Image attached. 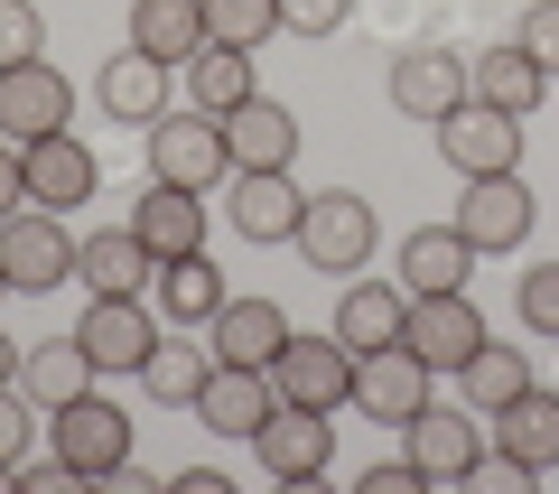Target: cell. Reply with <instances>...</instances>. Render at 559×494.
I'll use <instances>...</instances> for the list:
<instances>
[{
  "mask_svg": "<svg viewBox=\"0 0 559 494\" xmlns=\"http://www.w3.org/2000/svg\"><path fill=\"white\" fill-rule=\"evenodd\" d=\"M150 178L215 197V187L234 178V140H224V121L197 113V103H187V113H159V121H150Z\"/></svg>",
  "mask_w": 559,
  "mask_h": 494,
  "instance_id": "6da1fadb",
  "label": "cell"
},
{
  "mask_svg": "<svg viewBox=\"0 0 559 494\" xmlns=\"http://www.w3.org/2000/svg\"><path fill=\"white\" fill-rule=\"evenodd\" d=\"M401 438H411V467L429 475V485H476L485 411H466V401H419V411L401 420Z\"/></svg>",
  "mask_w": 559,
  "mask_h": 494,
  "instance_id": "7a4b0ae2",
  "label": "cell"
},
{
  "mask_svg": "<svg viewBox=\"0 0 559 494\" xmlns=\"http://www.w3.org/2000/svg\"><path fill=\"white\" fill-rule=\"evenodd\" d=\"M0 271H10V290H20V298L66 290V280H75V234H66V215H47V205L0 215Z\"/></svg>",
  "mask_w": 559,
  "mask_h": 494,
  "instance_id": "3957f363",
  "label": "cell"
},
{
  "mask_svg": "<svg viewBox=\"0 0 559 494\" xmlns=\"http://www.w3.org/2000/svg\"><path fill=\"white\" fill-rule=\"evenodd\" d=\"M373 243H382V224H373V205L355 197V187H326V197H308V215H299V261L308 271H364L373 261Z\"/></svg>",
  "mask_w": 559,
  "mask_h": 494,
  "instance_id": "277c9868",
  "label": "cell"
},
{
  "mask_svg": "<svg viewBox=\"0 0 559 494\" xmlns=\"http://www.w3.org/2000/svg\"><path fill=\"white\" fill-rule=\"evenodd\" d=\"M47 448H57L84 485H103V475L131 457V411H121V401H103V392H75L66 411H47Z\"/></svg>",
  "mask_w": 559,
  "mask_h": 494,
  "instance_id": "5b68a950",
  "label": "cell"
},
{
  "mask_svg": "<svg viewBox=\"0 0 559 494\" xmlns=\"http://www.w3.org/2000/svg\"><path fill=\"white\" fill-rule=\"evenodd\" d=\"M485 337H495V327H485V308H476L466 290H429V298H411V327H401V345H411L429 374H448V383L476 364Z\"/></svg>",
  "mask_w": 559,
  "mask_h": 494,
  "instance_id": "8992f818",
  "label": "cell"
},
{
  "mask_svg": "<svg viewBox=\"0 0 559 494\" xmlns=\"http://www.w3.org/2000/svg\"><path fill=\"white\" fill-rule=\"evenodd\" d=\"M252 457H261V475H280V485H318V475L336 467V411L280 401V411L252 430Z\"/></svg>",
  "mask_w": 559,
  "mask_h": 494,
  "instance_id": "52a82bcc",
  "label": "cell"
},
{
  "mask_svg": "<svg viewBox=\"0 0 559 494\" xmlns=\"http://www.w3.org/2000/svg\"><path fill=\"white\" fill-rule=\"evenodd\" d=\"M271 383H280V401H299V411H345V401H355V345H345L336 327H326V337H299V327H289Z\"/></svg>",
  "mask_w": 559,
  "mask_h": 494,
  "instance_id": "ba28073f",
  "label": "cell"
},
{
  "mask_svg": "<svg viewBox=\"0 0 559 494\" xmlns=\"http://www.w3.org/2000/svg\"><path fill=\"white\" fill-rule=\"evenodd\" d=\"M448 224H457L476 252H522L532 224H540V197L522 187V168H503V178H466V197H457Z\"/></svg>",
  "mask_w": 559,
  "mask_h": 494,
  "instance_id": "9c48e42d",
  "label": "cell"
},
{
  "mask_svg": "<svg viewBox=\"0 0 559 494\" xmlns=\"http://www.w3.org/2000/svg\"><path fill=\"white\" fill-rule=\"evenodd\" d=\"M75 121V84H66L57 57H28V66H0V140H47Z\"/></svg>",
  "mask_w": 559,
  "mask_h": 494,
  "instance_id": "30bf717a",
  "label": "cell"
},
{
  "mask_svg": "<svg viewBox=\"0 0 559 494\" xmlns=\"http://www.w3.org/2000/svg\"><path fill=\"white\" fill-rule=\"evenodd\" d=\"M429 131H439V158L457 168V178H503V168H522V121L495 113V103H476V94H466L448 121H429Z\"/></svg>",
  "mask_w": 559,
  "mask_h": 494,
  "instance_id": "8fae6325",
  "label": "cell"
},
{
  "mask_svg": "<svg viewBox=\"0 0 559 494\" xmlns=\"http://www.w3.org/2000/svg\"><path fill=\"white\" fill-rule=\"evenodd\" d=\"M75 337H84V355H94V374H140L150 364V345H159V308L150 298H84V317H75Z\"/></svg>",
  "mask_w": 559,
  "mask_h": 494,
  "instance_id": "7c38bea8",
  "label": "cell"
},
{
  "mask_svg": "<svg viewBox=\"0 0 559 494\" xmlns=\"http://www.w3.org/2000/svg\"><path fill=\"white\" fill-rule=\"evenodd\" d=\"M466 94H476V84H466L457 47H401L392 57V113L401 121H448Z\"/></svg>",
  "mask_w": 559,
  "mask_h": 494,
  "instance_id": "4fadbf2b",
  "label": "cell"
},
{
  "mask_svg": "<svg viewBox=\"0 0 559 494\" xmlns=\"http://www.w3.org/2000/svg\"><path fill=\"white\" fill-rule=\"evenodd\" d=\"M20 158H28V205H47V215H75V205L103 187V158L75 140V121L47 131V140H28Z\"/></svg>",
  "mask_w": 559,
  "mask_h": 494,
  "instance_id": "5bb4252c",
  "label": "cell"
},
{
  "mask_svg": "<svg viewBox=\"0 0 559 494\" xmlns=\"http://www.w3.org/2000/svg\"><path fill=\"white\" fill-rule=\"evenodd\" d=\"M429 364L411 355V345H373V355H355V411L364 420H382V430H401V420L429 401Z\"/></svg>",
  "mask_w": 559,
  "mask_h": 494,
  "instance_id": "9a60e30c",
  "label": "cell"
},
{
  "mask_svg": "<svg viewBox=\"0 0 559 494\" xmlns=\"http://www.w3.org/2000/svg\"><path fill=\"white\" fill-rule=\"evenodd\" d=\"M205 345H215V364H252V374H271L280 345H289V308H280V298H224V308L205 317Z\"/></svg>",
  "mask_w": 559,
  "mask_h": 494,
  "instance_id": "2e32d148",
  "label": "cell"
},
{
  "mask_svg": "<svg viewBox=\"0 0 559 494\" xmlns=\"http://www.w3.org/2000/svg\"><path fill=\"white\" fill-rule=\"evenodd\" d=\"M187 411H197L215 438H242V448H252V430L280 411V383L252 374V364H215V374H205V392L187 401Z\"/></svg>",
  "mask_w": 559,
  "mask_h": 494,
  "instance_id": "e0dca14e",
  "label": "cell"
},
{
  "mask_svg": "<svg viewBox=\"0 0 559 494\" xmlns=\"http://www.w3.org/2000/svg\"><path fill=\"white\" fill-rule=\"evenodd\" d=\"M94 103H103V121H150L168 113V66L150 57V47H112V57L94 66Z\"/></svg>",
  "mask_w": 559,
  "mask_h": 494,
  "instance_id": "ac0fdd59",
  "label": "cell"
},
{
  "mask_svg": "<svg viewBox=\"0 0 559 494\" xmlns=\"http://www.w3.org/2000/svg\"><path fill=\"white\" fill-rule=\"evenodd\" d=\"M308 197L289 187V168H234V234L242 243H299Z\"/></svg>",
  "mask_w": 559,
  "mask_h": 494,
  "instance_id": "d6986e66",
  "label": "cell"
},
{
  "mask_svg": "<svg viewBox=\"0 0 559 494\" xmlns=\"http://www.w3.org/2000/svg\"><path fill=\"white\" fill-rule=\"evenodd\" d=\"M150 271H159V252L140 243V224H112V234L75 243V280L103 290V298H150Z\"/></svg>",
  "mask_w": 559,
  "mask_h": 494,
  "instance_id": "ffe728a7",
  "label": "cell"
},
{
  "mask_svg": "<svg viewBox=\"0 0 559 494\" xmlns=\"http://www.w3.org/2000/svg\"><path fill=\"white\" fill-rule=\"evenodd\" d=\"M224 298H234V290H224V271L205 252H178V261L150 271V308H159V327H197V337H205V317H215Z\"/></svg>",
  "mask_w": 559,
  "mask_h": 494,
  "instance_id": "44dd1931",
  "label": "cell"
},
{
  "mask_svg": "<svg viewBox=\"0 0 559 494\" xmlns=\"http://www.w3.org/2000/svg\"><path fill=\"white\" fill-rule=\"evenodd\" d=\"M476 243L457 234V224H411L401 234V290L411 298H429V290H466V271H476Z\"/></svg>",
  "mask_w": 559,
  "mask_h": 494,
  "instance_id": "7402d4cb",
  "label": "cell"
},
{
  "mask_svg": "<svg viewBox=\"0 0 559 494\" xmlns=\"http://www.w3.org/2000/svg\"><path fill=\"white\" fill-rule=\"evenodd\" d=\"M224 140H234V168H289V158H299V113L271 103V94H252V103L224 113Z\"/></svg>",
  "mask_w": 559,
  "mask_h": 494,
  "instance_id": "603a6c76",
  "label": "cell"
},
{
  "mask_svg": "<svg viewBox=\"0 0 559 494\" xmlns=\"http://www.w3.org/2000/svg\"><path fill=\"white\" fill-rule=\"evenodd\" d=\"M401 327H411V290H401V280H345V298H336V337L355 345V355L401 345Z\"/></svg>",
  "mask_w": 559,
  "mask_h": 494,
  "instance_id": "cb8c5ba5",
  "label": "cell"
},
{
  "mask_svg": "<svg viewBox=\"0 0 559 494\" xmlns=\"http://www.w3.org/2000/svg\"><path fill=\"white\" fill-rule=\"evenodd\" d=\"M131 224H140V243H150L159 261L205 252V197H197V187H168V178H150V197L131 205Z\"/></svg>",
  "mask_w": 559,
  "mask_h": 494,
  "instance_id": "d4e9b609",
  "label": "cell"
},
{
  "mask_svg": "<svg viewBox=\"0 0 559 494\" xmlns=\"http://www.w3.org/2000/svg\"><path fill=\"white\" fill-rule=\"evenodd\" d=\"M466 84H476V103H495V113L522 121V113H540V94H550V66L513 38V47H485V57L466 66Z\"/></svg>",
  "mask_w": 559,
  "mask_h": 494,
  "instance_id": "484cf974",
  "label": "cell"
},
{
  "mask_svg": "<svg viewBox=\"0 0 559 494\" xmlns=\"http://www.w3.org/2000/svg\"><path fill=\"white\" fill-rule=\"evenodd\" d=\"M485 430H495V448H503V457H522L532 475H550V467H559V392H540V383H532L522 401H503Z\"/></svg>",
  "mask_w": 559,
  "mask_h": 494,
  "instance_id": "4316f807",
  "label": "cell"
},
{
  "mask_svg": "<svg viewBox=\"0 0 559 494\" xmlns=\"http://www.w3.org/2000/svg\"><path fill=\"white\" fill-rule=\"evenodd\" d=\"M205 374H215V345H205L197 327H159V345H150V364H140L150 401H168V411H187V401L205 392Z\"/></svg>",
  "mask_w": 559,
  "mask_h": 494,
  "instance_id": "83f0119b",
  "label": "cell"
},
{
  "mask_svg": "<svg viewBox=\"0 0 559 494\" xmlns=\"http://www.w3.org/2000/svg\"><path fill=\"white\" fill-rule=\"evenodd\" d=\"M20 392L38 401V411H66L75 392H94V355H84V337H75V327L20 355Z\"/></svg>",
  "mask_w": 559,
  "mask_h": 494,
  "instance_id": "f1b7e54d",
  "label": "cell"
},
{
  "mask_svg": "<svg viewBox=\"0 0 559 494\" xmlns=\"http://www.w3.org/2000/svg\"><path fill=\"white\" fill-rule=\"evenodd\" d=\"M261 94V75H252V47H224V38H205L197 57H187V103L197 113H234V103H252Z\"/></svg>",
  "mask_w": 559,
  "mask_h": 494,
  "instance_id": "f546056e",
  "label": "cell"
},
{
  "mask_svg": "<svg viewBox=\"0 0 559 494\" xmlns=\"http://www.w3.org/2000/svg\"><path fill=\"white\" fill-rule=\"evenodd\" d=\"M131 47H150L159 66H187L205 47V0H131Z\"/></svg>",
  "mask_w": 559,
  "mask_h": 494,
  "instance_id": "4dcf8cb0",
  "label": "cell"
},
{
  "mask_svg": "<svg viewBox=\"0 0 559 494\" xmlns=\"http://www.w3.org/2000/svg\"><path fill=\"white\" fill-rule=\"evenodd\" d=\"M457 392H466V411H485V420H495L503 401H522V392H532V364H522V345H495V337H485L476 364L457 374Z\"/></svg>",
  "mask_w": 559,
  "mask_h": 494,
  "instance_id": "1f68e13d",
  "label": "cell"
},
{
  "mask_svg": "<svg viewBox=\"0 0 559 494\" xmlns=\"http://www.w3.org/2000/svg\"><path fill=\"white\" fill-rule=\"evenodd\" d=\"M205 38H224V47L280 38V0H205Z\"/></svg>",
  "mask_w": 559,
  "mask_h": 494,
  "instance_id": "d6a6232c",
  "label": "cell"
},
{
  "mask_svg": "<svg viewBox=\"0 0 559 494\" xmlns=\"http://www.w3.org/2000/svg\"><path fill=\"white\" fill-rule=\"evenodd\" d=\"M522 327H532V337H559V261H532V271H522Z\"/></svg>",
  "mask_w": 559,
  "mask_h": 494,
  "instance_id": "836d02e7",
  "label": "cell"
},
{
  "mask_svg": "<svg viewBox=\"0 0 559 494\" xmlns=\"http://www.w3.org/2000/svg\"><path fill=\"white\" fill-rule=\"evenodd\" d=\"M28 57H47V20L28 0H0V66H28Z\"/></svg>",
  "mask_w": 559,
  "mask_h": 494,
  "instance_id": "e575fe53",
  "label": "cell"
},
{
  "mask_svg": "<svg viewBox=\"0 0 559 494\" xmlns=\"http://www.w3.org/2000/svg\"><path fill=\"white\" fill-rule=\"evenodd\" d=\"M28 438H38V401H28L20 383H0V467H20Z\"/></svg>",
  "mask_w": 559,
  "mask_h": 494,
  "instance_id": "d590c367",
  "label": "cell"
},
{
  "mask_svg": "<svg viewBox=\"0 0 559 494\" xmlns=\"http://www.w3.org/2000/svg\"><path fill=\"white\" fill-rule=\"evenodd\" d=\"M345 20H355V0H280V28L289 38H336Z\"/></svg>",
  "mask_w": 559,
  "mask_h": 494,
  "instance_id": "8d00e7d4",
  "label": "cell"
},
{
  "mask_svg": "<svg viewBox=\"0 0 559 494\" xmlns=\"http://www.w3.org/2000/svg\"><path fill=\"white\" fill-rule=\"evenodd\" d=\"M513 38H522V47H532V57L550 66V75H559V0H532V10H522V28H513Z\"/></svg>",
  "mask_w": 559,
  "mask_h": 494,
  "instance_id": "74e56055",
  "label": "cell"
},
{
  "mask_svg": "<svg viewBox=\"0 0 559 494\" xmlns=\"http://www.w3.org/2000/svg\"><path fill=\"white\" fill-rule=\"evenodd\" d=\"M355 494H429V475H419L411 457H382V467L355 475Z\"/></svg>",
  "mask_w": 559,
  "mask_h": 494,
  "instance_id": "f35d334b",
  "label": "cell"
},
{
  "mask_svg": "<svg viewBox=\"0 0 559 494\" xmlns=\"http://www.w3.org/2000/svg\"><path fill=\"white\" fill-rule=\"evenodd\" d=\"M28 205V158H20V140H0V215H20Z\"/></svg>",
  "mask_w": 559,
  "mask_h": 494,
  "instance_id": "ab89813d",
  "label": "cell"
},
{
  "mask_svg": "<svg viewBox=\"0 0 559 494\" xmlns=\"http://www.w3.org/2000/svg\"><path fill=\"white\" fill-rule=\"evenodd\" d=\"M103 485H112V494H168V485H159V475H150V467H131V457H121V467H112V475H103Z\"/></svg>",
  "mask_w": 559,
  "mask_h": 494,
  "instance_id": "60d3db41",
  "label": "cell"
},
{
  "mask_svg": "<svg viewBox=\"0 0 559 494\" xmlns=\"http://www.w3.org/2000/svg\"><path fill=\"white\" fill-rule=\"evenodd\" d=\"M20 355H28V345H10V337H0V383H20Z\"/></svg>",
  "mask_w": 559,
  "mask_h": 494,
  "instance_id": "b9f144b4",
  "label": "cell"
},
{
  "mask_svg": "<svg viewBox=\"0 0 559 494\" xmlns=\"http://www.w3.org/2000/svg\"><path fill=\"white\" fill-rule=\"evenodd\" d=\"M0 298H10V271H0Z\"/></svg>",
  "mask_w": 559,
  "mask_h": 494,
  "instance_id": "7bdbcfd3",
  "label": "cell"
}]
</instances>
